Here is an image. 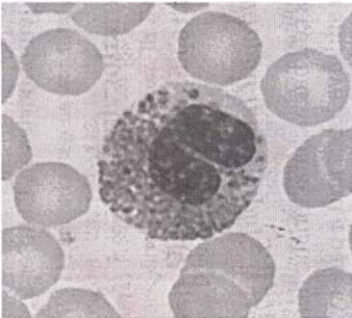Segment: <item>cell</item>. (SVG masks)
I'll return each instance as SVG.
<instances>
[{"label": "cell", "mask_w": 352, "mask_h": 318, "mask_svg": "<svg viewBox=\"0 0 352 318\" xmlns=\"http://www.w3.org/2000/svg\"><path fill=\"white\" fill-rule=\"evenodd\" d=\"M261 91L266 106L280 120L316 126L342 111L351 81L338 57L307 48L272 63L261 81Z\"/></svg>", "instance_id": "3957f363"}, {"label": "cell", "mask_w": 352, "mask_h": 318, "mask_svg": "<svg viewBox=\"0 0 352 318\" xmlns=\"http://www.w3.org/2000/svg\"><path fill=\"white\" fill-rule=\"evenodd\" d=\"M101 293L85 288L59 289L50 296L36 317H120Z\"/></svg>", "instance_id": "8fae6325"}, {"label": "cell", "mask_w": 352, "mask_h": 318, "mask_svg": "<svg viewBox=\"0 0 352 318\" xmlns=\"http://www.w3.org/2000/svg\"><path fill=\"white\" fill-rule=\"evenodd\" d=\"M274 275V258L259 241L230 232L188 254L169 304L175 317H248Z\"/></svg>", "instance_id": "7a4b0ae2"}, {"label": "cell", "mask_w": 352, "mask_h": 318, "mask_svg": "<svg viewBox=\"0 0 352 318\" xmlns=\"http://www.w3.org/2000/svg\"><path fill=\"white\" fill-rule=\"evenodd\" d=\"M17 212L30 225L41 228L67 225L89 209V181L61 162H39L22 170L13 185Z\"/></svg>", "instance_id": "52a82bcc"}, {"label": "cell", "mask_w": 352, "mask_h": 318, "mask_svg": "<svg viewBox=\"0 0 352 318\" xmlns=\"http://www.w3.org/2000/svg\"><path fill=\"white\" fill-rule=\"evenodd\" d=\"M258 34L239 17L209 12L186 23L178 38V59L195 80L226 87L246 80L261 60Z\"/></svg>", "instance_id": "277c9868"}, {"label": "cell", "mask_w": 352, "mask_h": 318, "mask_svg": "<svg viewBox=\"0 0 352 318\" xmlns=\"http://www.w3.org/2000/svg\"><path fill=\"white\" fill-rule=\"evenodd\" d=\"M32 12L47 13L54 12L57 14L69 12L74 10L77 5V2H28Z\"/></svg>", "instance_id": "5bb4252c"}, {"label": "cell", "mask_w": 352, "mask_h": 318, "mask_svg": "<svg viewBox=\"0 0 352 318\" xmlns=\"http://www.w3.org/2000/svg\"><path fill=\"white\" fill-rule=\"evenodd\" d=\"M351 129H325L308 138L288 160L283 186L305 208L325 207L351 194Z\"/></svg>", "instance_id": "5b68a950"}, {"label": "cell", "mask_w": 352, "mask_h": 318, "mask_svg": "<svg viewBox=\"0 0 352 318\" xmlns=\"http://www.w3.org/2000/svg\"><path fill=\"white\" fill-rule=\"evenodd\" d=\"M32 157V148L23 129L10 116L2 114V179H11Z\"/></svg>", "instance_id": "7c38bea8"}, {"label": "cell", "mask_w": 352, "mask_h": 318, "mask_svg": "<svg viewBox=\"0 0 352 318\" xmlns=\"http://www.w3.org/2000/svg\"><path fill=\"white\" fill-rule=\"evenodd\" d=\"M301 317H351V274L322 269L309 276L299 293Z\"/></svg>", "instance_id": "9c48e42d"}, {"label": "cell", "mask_w": 352, "mask_h": 318, "mask_svg": "<svg viewBox=\"0 0 352 318\" xmlns=\"http://www.w3.org/2000/svg\"><path fill=\"white\" fill-rule=\"evenodd\" d=\"M267 142L241 98L171 81L118 118L103 142L99 194L118 218L162 241L213 238L250 207Z\"/></svg>", "instance_id": "6da1fadb"}, {"label": "cell", "mask_w": 352, "mask_h": 318, "mask_svg": "<svg viewBox=\"0 0 352 318\" xmlns=\"http://www.w3.org/2000/svg\"><path fill=\"white\" fill-rule=\"evenodd\" d=\"M2 318L6 317H30L28 309L26 306L19 302L17 298L13 297L11 295H8L6 291H3V296H2Z\"/></svg>", "instance_id": "4fadbf2b"}, {"label": "cell", "mask_w": 352, "mask_h": 318, "mask_svg": "<svg viewBox=\"0 0 352 318\" xmlns=\"http://www.w3.org/2000/svg\"><path fill=\"white\" fill-rule=\"evenodd\" d=\"M65 252L50 232L34 225L2 232V284L21 299L43 295L58 282Z\"/></svg>", "instance_id": "ba28073f"}, {"label": "cell", "mask_w": 352, "mask_h": 318, "mask_svg": "<svg viewBox=\"0 0 352 318\" xmlns=\"http://www.w3.org/2000/svg\"><path fill=\"white\" fill-rule=\"evenodd\" d=\"M153 6L151 2H85L72 19L90 34L114 36L140 25Z\"/></svg>", "instance_id": "30bf717a"}, {"label": "cell", "mask_w": 352, "mask_h": 318, "mask_svg": "<svg viewBox=\"0 0 352 318\" xmlns=\"http://www.w3.org/2000/svg\"><path fill=\"white\" fill-rule=\"evenodd\" d=\"M21 63L26 76L35 84L58 95L85 93L103 71L98 48L69 28H55L33 37Z\"/></svg>", "instance_id": "8992f818"}]
</instances>
